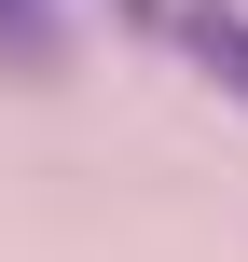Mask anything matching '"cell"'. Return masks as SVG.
<instances>
[{
    "mask_svg": "<svg viewBox=\"0 0 248 262\" xmlns=\"http://www.w3.org/2000/svg\"><path fill=\"white\" fill-rule=\"evenodd\" d=\"M166 41H179V55L221 83V97H248V14H221V0H179V14H166Z\"/></svg>",
    "mask_w": 248,
    "mask_h": 262,
    "instance_id": "obj_1",
    "label": "cell"
},
{
    "mask_svg": "<svg viewBox=\"0 0 248 262\" xmlns=\"http://www.w3.org/2000/svg\"><path fill=\"white\" fill-rule=\"evenodd\" d=\"M0 69H14V83H55V69H69L55 0H0Z\"/></svg>",
    "mask_w": 248,
    "mask_h": 262,
    "instance_id": "obj_2",
    "label": "cell"
},
{
    "mask_svg": "<svg viewBox=\"0 0 248 262\" xmlns=\"http://www.w3.org/2000/svg\"><path fill=\"white\" fill-rule=\"evenodd\" d=\"M110 14H124V28H152V41H166V14H179V0H110Z\"/></svg>",
    "mask_w": 248,
    "mask_h": 262,
    "instance_id": "obj_3",
    "label": "cell"
}]
</instances>
